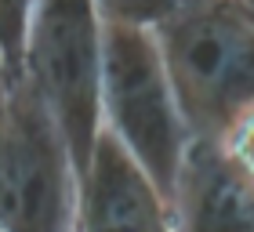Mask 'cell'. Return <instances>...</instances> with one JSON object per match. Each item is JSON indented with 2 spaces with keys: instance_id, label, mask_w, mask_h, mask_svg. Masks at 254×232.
I'll use <instances>...</instances> for the list:
<instances>
[{
  "instance_id": "1",
  "label": "cell",
  "mask_w": 254,
  "mask_h": 232,
  "mask_svg": "<svg viewBox=\"0 0 254 232\" xmlns=\"http://www.w3.org/2000/svg\"><path fill=\"white\" fill-rule=\"evenodd\" d=\"M164 51L192 142H218L254 106V4H138Z\"/></svg>"
},
{
  "instance_id": "2",
  "label": "cell",
  "mask_w": 254,
  "mask_h": 232,
  "mask_svg": "<svg viewBox=\"0 0 254 232\" xmlns=\"http://www.w3.org/2000/svg\"><path fill=\"white\" fill-rule=\"evenodd\" d=\"M102 55L106 131L171 203L192 134L182 116L160 40L138 4H102Z\"/></svg>"
},
{
  "instance_id": "5",
  "label": "cell",
  "mask_w": 254,
  "mask_h": 232,
  "mask_svg": "<svg viewBox=\"0 0 254 232\" xmlns=\"http://www.w3.org/2000/svg\"><path fill=\"white\" fill-rule=\"evenodd\" d=\"M76 232H175L167 196L109 131L80 185Z\"/></svg>"
},
{
  "instance_id": "6",
  "label": "cell",
  "mask_w": 254,
  "mask_h": 232,
  "mask_svg": "<svg viewBox=\"0 0 254 232\" xmlns=\"http://www.w3.org/2000/svg\"><path fill=\"white\" fill-rule=\"evenodd\" d=\"M175 232H254V181L218 142H192L171 196Z\"/></svg>"
},
{
  "instance_id": "7",
  "label": "cell",
  "mask_w": 254,
  "mask_h": 232,
  "mask_svg": "<svg viewBox=\"0 0 254 232\" xmlns=\"http://www.w3.org/2000/svg\"><path fill=\"white\" fill-rule=\"evenodd\" d=\"M218 145H222L225 156L254 181V106H251L244 116H236L233 127L218 138Z\"/></svg>"
},
{
  "instance_id": "3",
  "label": "cell",
  "mask_w": 254,
  "mask_h": 232,
  "mask_svg": "<svg viewBox=\"0 0 254 232\" xmlns=\"http://www.w3.org/2000/svg\"><path fill=\"white\" fill-rule=\"evenodd\" d=\"M26 76L62 131L84 185L106 134V55L102 4L51 0L33 4Z\"/></svg>"
},
{
  "instance_id": "4",
  "label": "cell",
  "mask_w": 254,
  "mask_h": 232,
  "mask_svg": "<svg viewBox=\"0 0 254 232\" xmlns=\"http://www.w3.org/2000/svg\"><path fill=\"white\" fill-rule=\"evenodd\" d=\"M0 84V225L4 232H76L80 174L62 131L26 73Z\"/></svg>"
}]
</instances>
